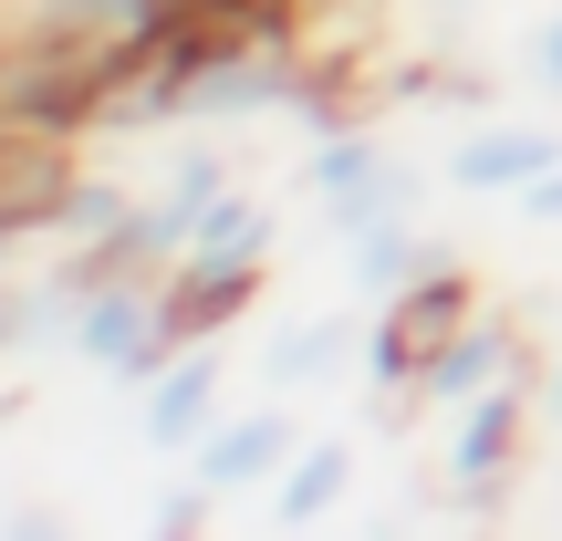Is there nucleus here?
<instances>
[{"label":"nucleus","instance_id":"10","mask_svg":"<svg viewBox=\"0 0 562 541\" xmlns=\"http://www.w3.org/2000/svg\"><path fill=\"white\" fill-rule=\"evenodd\" d=\"M438 261H459V250H438L417 219H375V229H344V271H355V302H396L406 281H427Z\"/></svg>","mask_w":562,"mask_h":541},{"label":"nucleus","instance_id":"5","mask_svg":"<svg viewBox=\"0 0 562 541\" xmlns=\"http://www.w3.org/2000/svg\"><path fill=\"white\" fill-rule=\"evenodd\" d=\"M510 375H531V354H521V334H510L501 313H469L459 334L427 354V375H417V406L427 417H459V406H480L490 385H510Z\"/></svg>","mask_w":562,"mask_h":541},{"label":"nucleus","instance_id":"9","mask_svg":"<svg viewBox=\"0 0 562 541\" xmlns=\"http://www.w3.org/2000/svg\"><path fill=\"white\" fill-rule=\"evenodd\" d=\"M220 385H229L220 354H199V343H188L167 375H146V385H136V427H146V448H157V459H188V448L220 427Z\"/></svg>","mask_w":562,"mask_h":541},{"label":"nucleus","instance_id":"14","mask_svg":"<svg viewBox=\"0 0 562 541\" xmlns=\"http://www.w3.org/2000/svg\"><path fill=\"white\" fill-rule=\"evenodd\" d=\"M531 83H542V94H562V11L531 32Z\"/></svg>","mask_w":562,"mask_h":541},{"label":"nucleus","instance_id":"12","mask_svg":"<svg viewBox=\"0 0 562 541\" xmlns=\"http://www.w3.org/2000/svg\"><path fill=\"white\" fill-rule=\"evenodd\" d=\"M344 489H355V438H302V448H292V469H281L261 500H271V521H281V531H302V521H334Z\"/></svg>","mask_w":562,"mask_h":541},{"label":"nucleus","instance_id":"17","mask_svg":"<svg viewBox=\"0 0 562 541\" xmlns=\"http://www.w3.org/2000/svg\"><path fill=\"white\" fill-rule=\"evenodd\" d=\"M178 11H281V0H178Z\"/></svg>","mask_w":562,"mask_h":541},{"label":"nucleus","instance_id":"6","mask_svg":"<svg viewBox=\"0 0 562 541\" xmlns=\"http://www.w3.org/2000/svg\"><path fill=\"white\" fill-rule=\"evenodd\" d=\"M261 281H271V250H178L167 261V302H178L188 343H220L261 302Z\"/></svg>","mask_w":562,"mask_h":541},{"label":"nucleus","instance_id":"11","mask_svg":"<svg viewBox=\"0 0 562 541\" xmlns=\"http://www.w3.org/2000/svg\"><path fill=\"white\" fill-rule=\"evenodd\" d=\"M344 354H364V323L355 313H313V323H292V334H271L261 385H271V396H313V385L344 375Z\"/></svg>","mask_w":562,"mask_h":541},{"label":"nucleus","instance_id":"1","mask_svg":"<svg viewBox=\"0 0 562 541\" xmlns=\"http://www.w3.org/2000/svg\"><path fill=\"white\" fill-rule=\"evenodd\" d=\"M302 188H313V208L334 229H375V219H417V208H427V178L396 167L375 136H355V125H323V136H313Z\"/></svg>","mask_w":562,"mask_h":541},{"label":"nucleus","instance_id":"4","mask_svg":"<svg viewBox=\"0 0 562 541\" xmlns=\"http://www.w3.org/2000/svg\"><path fill=\"white\" fill-rule=\"evenodd\" d=\"M552 167H562V125L552 115H490V125H469V136L448 146L438 178L469 188V199H521V188L552 178Z\"/></svg>","mask_w":562,"mask_h":541},{"label":"nucleus","instance_id":"3","mask_svg":"<svg viewBox=\"0 0 562 541\" xmlns=\"http://www.w3.org/2000/svg\"><path fill=\"white\" fill-rule=\"evenodd\" d=\"M448 427H459V438H448V489L480 510V500H501V489L521 480V438L542 427V396H531V375H510V385H490L480 406H459Z\"/></svg>","mask_w":562,"mask_h":541},{"label":"nucleus","instance_id":"13","mask_svg":"<svg viewBox=\"0 0 562 541\" xmlns=\"http://www.w3.org/2000/svg\"><path fill=\"white\" fill-rule=\"evenodd\" d=\"M209 521H220V489H209L199 469H188V489H167V500H157V521H146V531H167V541H199Z\"/></svg>","mask_w":562,"mask_h":541},{"label":"nucleus","instance_id":"15","mask_svg":"<svg viewBox=\"0 0 562 541\" xmlns=\"http://www.w3.org/2000/svg\"><path fill=\"white\" fill-rule=\"evenodd\" d=\"M521 229H562V167H552V178H531V188H521Z\"/></svg>","mask_w":562,"mask_h":541},{"label":"nucleus","instance_id":"2","mask_svg":"<svg viewBox=\"0 0 562 541\" xmlns=\"http://www.w3.org/2000/svg\"><path fill=\"white\" fill-rule=\"evenodd\" d=\"M469 313H480V302H469L459 261H438L427 281H406L396 302H375V323H364V385H375V396H406V385L427 375V354H438Z\"/></svg>","mask_w":562,"mask_h":541},{"label":"nucleus","instance_id":"18","mask_svg":"<svg viewBox=\"0 0 562 541\" xmlns=\"http://www.w3.org/2000/svg\"><path fill=\"white\" fill-rule=\"evenodd\" d=\"M438 11H480V0H438Z\"/></svg>","mask_w":562,"mask_h":541},{"label":"nucleus","instance_id":"8","mask_svg":"<svg viewBox=\"0 0 562 541\" xmlns=\"http://www.w3.org/2000/svg\"><path fill=\"white\" fill-rule=\"evenodd\" d=\"M220 199H229V157H220V146H188V157L167 167V188L136 208V240H125V250H136L146 271H167L209 229V208H220Z\"/></svg>","mask_w":562,"mask_h":541},{"label":"nucleus","instance_id":"16","mask_svg":"<svg viewBox=\"0 0 562 541\" xmlns=\"http://www.w3.org/2000/svg\"><path fill=\"white\" fill-rule=\"evenodd\" d=\"M531 396H542V427H552V438H562V354L542 364V385H531Z\"/></svg>","mask_w":562,"mask_h":541},{"label":"nucleus","instance_id":"7","mask_svg":"<svg viewBox=\"0 0 562 541\" xmlns=\"http://www.w3.org/2000/svg\"><path fill=\"white\" fill-rule=\"evenodd\" d=\"M292 448H302V427L281 417V396H271V406H250V417H220L188 448V469H199L220 500H250V489H271L281 469H292Z\"/></svg>","mask_w":562,"mask_h":541}]
</instances>
